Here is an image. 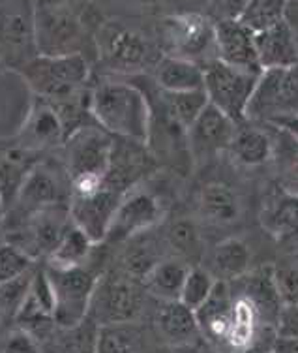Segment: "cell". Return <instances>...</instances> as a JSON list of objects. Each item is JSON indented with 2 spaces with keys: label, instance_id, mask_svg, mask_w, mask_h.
I'll return each instance as SVG.
<instances>
[{
  "label": "cell",
  "instance_id": "6da1fadb",
  "mask_svg": "<svg viewBox=\"0 0 298 353\" xmlns=\"http://www.w3.org/2000/svg\"><path fill=\"white\" fill-rule=\"evenodd\" d=\"M88 111L100 128L111 136L149 147L152 105L136 85L120 79L98 83L90 90Z\"/></svg>",
  "mask_w": 298,
  "mask_h": 353
},
{
  "label": "cell",
  "instance_id": "7a4b0ae2",
  "mask_svg": "<svg viewBox=\"0 0 298 353\" xmlns=\"http://www.w3.org/2000/svg\"><path fill=\"white\" fill-rule=\"evenodd\" d=\"M19 72L38 98L51 105H61L81 96L90 66L83 53L36 54Z\"/></svg>",
  "mask_w": 298,
  "mask_h": 353
},
{
  "label": "cell",
  "instance_id": "3957f363",
  "mask_svg": "<svg viewBox=\"0 0 298 353\" xmlns=\"http://www.w3.org/2000/svg\"><path fill=\"white\" fill-rule=\"evenodd\" d=\"M94 43L100 61L115 74H139L154 68L156 57L152 41L141 30L120 21H107L98 25Z\"/></svg>",
  "mask_w": 298,
  "mask_h": 353
},
{
  "label": "cell",
  "instance_id": "277c9868",
  "mask_svg": "<svg viewBox=\"0 0 298 353\" xmlns=\"http://www.w3.org/2000/svg\"><path fill=\"white\" fill-rule=\"evenodd\" d=\"M298 119V64L263 70L251 96L246 121L266 126Z\"/></svg>",
  "mask_w": 298,
  "mask_h": 353
},
{
  "label": "cell",
  "instance_id": "5b68a950",
  "mask_svg": "<svg viewBox=\"0 0 298 353\" xmlns=\"http://www.w3.org/2000/svg\"><path fill=\"white\" fill-rule=\"evenodd\" d=\"M85 15L87 10L79 8L34 2L32 25L36 54L81 53V46L87 36Z\"/></svg>",
  "mask_w": 298,
  "mask_h": 353
},
{
  "label": "cell",
  "instance_id": "8992f818",
  "mask_svg": "<svg viewBox=\"0 0 298 353\" xmlns=\"http://www.w3.org/2000/svg\"><path fill=\"white\" fill-rule=\"evenodd\" d=\"M147 297L149 293L141 282L123 272H107L96 282L88 316L98 325L139 321L147 308Z\"/></svg>",
  "mask_w": 298,
  "mask_h": 353
},
{
  "label": "cell",
  "instance_id": "52a82bcc",
  "mask_svg": "<svg viewBox=\"0 0 298 353\" xmlns=\"http://www.w3.org/2000/svg\"><path fill=\"white\" fill-rule=\"evenodd\" d=\"M162 41L169 57L197 62L203 68L216 61V25L209 15L182 12L165 17Z\"/></svg>",
  "mask_w": 298,
  "mask_h": 353
},
{
  "label": "cell",
  "instance_id": "ba28073f",
  "mask_svg": "<svg viewBox=\"0 0 298 353\" xmlns=\"http://www.w3.org/2000/svg\"><path fill=\"white\" fill-rule=\"evenodd\" d=\"M43 269L47 272V279L53 288L54 323L61 327L81 323L88 316L92 293L100 276L94 274L92 269H88L87 265L70 269L43 265Z\"/></svg>",
  "mask_w": 298,
  "mask_h": 353
},
{
  "label": "cell",
  "instance_id": "9c48e42d",
  "mask_svg": "<svg viewBox=\"0 0 298 353\" xmlns=\"http://www.w3.org/2000/svg\"><path fill=\"white\" fill-rule=\"evenodd\" d=\"M259 74H250L212 61L204 66V94L209 103L237 124L244 123Z\"/></svg>",
  "mask_w": 298,
  "mask_h": 353
},
{
  "label": "cell",
  "instance_id": "30bf717a",
  "mask_svg": "<svg viewBox=\"0 0 298 353\" xmlns=\"http://www.w3.org/2000/svg\"><path fill=\"white\" fill-rule=\"evenodd\" d=\"M70 196L72 188L66 168L54 163H34L15 194L14 214L17 222H23L36 211L54 205H68Z\"/></svg>",
  "mask_w": 298,
  "mask_h": 353
},
{
  "label": "cell",
  "instance_id": "8fae6325",
  "mask_svg": "<svg viewBox=\"0 0 298 353\" xmlns=\"http://www.w3.org/2000/svg\"><path fill=\"white\" fill-rule=\"evenodd\" d=\"M72 225L68 205H54L41 211L32 212L23 222H19V228L10 231L6 235L8 243L19 246L28 256L34 259L45 256L53 252V248L58 245V241L64 237V233Z\"/></svg>",
  "mask_w": 298,
  "mask_h": 353
},
{
  "label": "cell",
  "instance_id": "7c38bea8",
  "mask_svg": "<svg viewBox=\"0 0 298 353\" xmlns=\"http://www.w3.org/2000/svg\"><path fill=\"white\" fill-rule=\"evenodd\" d=\"M163 205L160 197L152 192L134 186L120 199L113 222L109 225L105 241L126 243L129 239L149 233L154 225L162 222Z\"/></svg>",
  "mask_w": 298,
  "mask_h": 353
},
{
  "label": "cell",
  "instance_id": "4fadbf2b",
  "mask_svg": "<svg viewBox=\"0 0 298 353\" xmlns=\"http://www.w3.org/2000/svg\"><path fill=\"white\" fill-rule=\"evenodd\" d=\"M113 137L103 128L74 130L64 141V168L68 176L81 173H98L107 176L111 154H113Z\"/></svg>",
  "mask_w": 298,
  "mask_h": 353
},
{
  "label": "cell",
  "instance_id": "5bb4252c",
  "mask_svg": "<svg viewBox=\"0 0 298 353\" xmlns=\"http://www.w3.org/2000/svg\"><path fill=\"white\" fill-rule=\"evenodd\" d=\"M235 130L237 123L209 103L186 132L190 158L193 162L203 163L220 152H227Z\"/></svg>",
  "mask_w": 298,
  "mask_h": 353
},
{
  "label": "cell",
  "instance_id": "9a60e30c",
  "mask_svg": "<svg viewBox=\"0 0 298 353\" xmlns=\"http://www.w3.org/2000/svg\"><path fill=\"white\" fill-rule=\"evenodd\" d=\"M123 192L105 184V188L88 197H70V218L74 225L85 231L88 237L100 245L107 237L109 225L113 222L116 207L123 199Z\"/></svg>",
  "mask_w": 298,
  "mask_h": 353
},
{
  "label": "cell",
  "instance_id": "2e32d148",
  "mask_svg": "<svg viewBox=\"0 0 298 353\" xmlns=\"http://www.w3.org/2000/svg\"><path fill=\"white\" fill-rule=\"evenodd\" d=\"M66 137L68 130L64 126L58 111L51 103L38 98V102L28 111L25 123L17 132L15 147L27 152H38L64 145Z\"/></svg>",
  "mask_w": 298,
  "mask_h": 353
},
{
  "label": "cell",
  "instance_id": "e0dca14e",
  "mask_svg": "<svg viewBox=\"0 0 298 353\" xmlns=\"http://www.w3.org/2000/svg\"><path fill=\"white\" fill-rule=\"evenodd\" d=\"M216 25V61L227 66L261 74V64L255 49V32L240 21H220Z\"/></svg>",
  "mask_w": 298,
  "mask_h": 353
},
{
  "label": "cell",
  "instance_id": "ac0fdd59",
  "mask_svg": "<svg viewBox=\"0 0 298 353\" xmlns=\"http://www.w3.org/2000/svg\"><path fill=\"white\" fill-rule=\"evenodd\" d=\"M233 299L235 297H233V290H231L229 282L217 280L211 297L195 310L201 336L217 353L224 352L225 340H227V334H229Z\"/></svg>",
  "mask_w": 298,
  "mask_h": 353
},
{
  "label": "cell",
  "instance_id": "d6986e66",
  "mask_svg": "<svg viewBox=\"0 0 298 353\" xmlns=\"http://www.w3.org/2000/svg\"><path fill=\"white\" fill-rule=\"evenodd\" d=\"M233 292L244 295L257 306L263 319L270 327L276 329L279 310H281V299H279L278 285L274 280V267L264 265L259 269H250L244 276L229 282Z\"/></svg>",
  "mask_w": 298,
  "mask_h": 353
},
{
  "label": "cell",
  "instance_id": "ffe728a7",
  "mask_svg": "<svg viewBox=\"0 0 298 353\" xmlns=\"http://www.w3.org/2000/svg\"><path fill=\"white\" fill-rule=\"evenodd\" d=\"M154 331L163 346H180L203 339L195 312L180 301H158Z\"/></svg>",
  "mask_w": 298,
  "mask_h": 353
},
{
  "label": "cell",
  "instance_id": "44dd1931",
  "mask_svg": "<svg viewBox=\"0 0 298 353\" xmlns=\"http://www.w3.org/2000/svg\"><path fill=\"white\" fill-rule=\"evenodd\" d=\"M261 225L279 243H298V196L276 190L266 197Z\"/></svg>",
  "mask_w": 298,
  "mask_h": 353
},
{
  "label": "cell",
  "instance_id": "7402d4cb",
  "mask_svg": "<svg viewBox=\"0 0 298 353\" xmlns=\"http://www.w3.org/2000/svg\"><path fill=\"white\" fill-rule=\"evenodd\" d=\"M255 49L261 70L287 68L298 64V46L285 21L255 32Z\"/></svg>",
  "mask_w": 298,
  "mask_h": 353
},
{
  "label": "cell",
  "instance_id": "603a6c76",
  "mask_svg": "<svg viewBox=\"0 0 298 353\" xmlns=\"http://www.w3.org/2000/svg\"><path fill=\"white\" fill-rule=\"evenodd\" d=\"M272 128V126H270ZM227 152L235 162L246 168H257L270 162L274 152V132L261 126H251L248 121L237 124Z\"/></svg>",
  "mask_w": 298,
  "mask_h": 353
},
{
  "label": "cell",
  "instance_id": "cb8c5ba5",
  "mask_svg": "<svg viewBox=\"0 0 298 353\" xmlns=\"http://www.w3.org/2000/svg\"><path fill=\"white\" fill-rule=\"evenodd\" d=\"M152 70L154 83L163 92L204 90V68L197 62L163 54Z\"/></svg>",
  "mask_w": 298,
  "mask_h": 353
},
{
  "label": "cell",
  "instance_id": "d4e9b609",
  "mask_svg": "<svg viewBox=\"0 0 298 353\" xmlns=\"http://www.w3.org/2000/svg\"><path fill=\"white\" fill-rule=\"evenodd\" d=\"M199 214L216 228H229L242 218V201L237 192L222 183H211L199 194Z\"/></svg>",
  "mask_w": 298,
  "mask_h": 353
},
{
  "label": "cell",
  "instance_id": "484cf974",
  "mask_svg": "<svg viewBox=\"0 0 298 353\" xmlns=\"http://www.w3.org/2000/svg\"><path fill=\"white\" fill-rule=\"evenodd\" d=\"M100 325L87 316L81 323L54 327L41 339V353H96Z\"/></svg>",
  "mask_w": 298,
  "mask_h": 353
},
{
  "label": "cell",
  "instance_id": "4316f807",
  "mask_svg": "<svg viewBox=\"0 0 298 353\" xmlns=\"http://www.w3.org/2000/svg\"><path fill=\"white\" fill-rule=\"evenodd\" d=\"M191 265L176 256H165L142 280V285L150 297L156 301H178L184 280L190 272Z\"/></svg>",
  "mask_w": 298,
  "mask_h": 353
},
{
  "label": "cell",
  "instance_id": "83f0119b",
  "mask_svg": "<svg viewBox=\"0 0 298 353\" xmlns=\"http://www.w3.org/2000/svg\"><path fill=\"white\" fill-rule=\"evenodd\" d=\"M211 269L216 280L233 282L244 276L251 269V248L250 245L238 237H227L220 241L211 256Z\"/></svg>",
  "mask_w": 298,
  "mask_h": 353
},
{
  "label": "cell",
  "instance_id": "f1b7e54d",
  "mask_svg": "<svg viewBox=\"0 0 298 353\" xmlns=\"http://www.w3.org/2000/svg\"><path fill=\"white\" fill-rule=\"evenodd\" d=\"M274 152L272 160L278 190L298 196V139L287 130L272 126Z\"/></svg>",
  "mask_w": 298,
  "mask_h": 353
},
{
  "label": "cell",
  "instance_id": "f546056e",
  "mask_svg": "<svg viewBox=\"0 0 298 353\" xmlns=\"http://www.w3.org/2000/svg\"><path fill=\"white\" fill-rule=\"evenodd\" d=\"M160 105H162V117L167 121L188 132L193 121L201 115L209 98L204 90H188V92H163L160 90Z\"/></svg>",
  "mask_w": 298,
  "mask_h": 353
},
{
  "label": "cell",
  "instance_id": "4dcf8cb0",
  "mask_svg": "<svg viewBox=\"0 0 298 353\" xmlns=\"http://www.w3.org/2000/svg\"><path fill=\"white\" fill-rule=\"evenodd\" d=\"M147 334L137 321L100 325L96 353H145Z\"/></svg>",
  "mask_w": 298,
  "mask_h": 353
},
{
  "label": "cell",
  "instance_id": "1f68e13d",
  "mask_svg": "<svg viewBox=\"0 0 298 353\" xmlns=\"http://www.w3.org/2000/svg\"><path fill=\"white\" fill-rule=\"evenodd\" d=\"M94 248V241L72 222L68 231L64 233V237L58 241V245L54 246L53 252L45 258V265L58 267V269L81 267V265H87Z\"/></svg>",
  "mask_w": 298,
  "mask_h": 353
},
{
  "label": "cell",
  "instance_id": "d6a6232c",
  "mask_svg": "<svg viewBox=\"0 0 298 353\" xmlns=\"http://www.w3.org/2000/svg\"><path fill=\"white\" fill-rule=\"evenodd\" d=\"M163 258L165 256L160 252V246L154 241L145 239L142 233L126 241V248L120 256V272L142 284V280L154 269V265Z\"/></svg>",
  "mask_w": 298,
  "mask_h": 353
},
{
  "label": "cell",
  "instance_id": "836d02e7",
  "mask_svg": "<svg viewBox=\"0 0 298 353\" xmlns=\"http://www.w3.org/2000/svg\"><path fill=\"white\" fill-rule=\"evenodd\" d=\"M165 245L173 256L184 259L191 265L203 256L204 241L197 222L191 218H176L165 230Z\"/></svg>",
  "mask_w": 298,
  "mask_h": 353
},
{
  "label": "cell",
  "instance_id": "e575fe53",
  "mask_svg": "<svg viewBox=\"0 0 298 353\" xmlns=\"http://www.w3.org/2000/svg\"><path fill=\"white\" fill-rule=\"evenodd\" d=\"M0 46L12 54H25L27 49H34V25L32 12H6L0 17Z\"/></svg>",
  "mask_w": 298,
  "mask_h": 353
},
{
  "label": "cell",
  "instance_id": "d590c367",
  "mask_svg": "<svg viewBox=\"0 0 298 353\" xmlns=\"http://www.w3.org/2000/svg\"><path fill=\"white\" fill-rule=\"evenodd\" d=\"M36 269H38V265L32 267L30 271L23 272L17 279L0 282V318H2V323L4 321H15L21 306L25 305V301L28 297Z\"/></svg>",
  "mask_w": 298,
  "mask_h": 353
},
{
  "label": "cell",
  "instance_id": "8d00e7d4",
  "mask_svg": "<svg viewBox=\"0 0 298 353\" xmlns=\"http://www.w3.org/2000/svg\"><path fill=\"white\" fill-rule=\"evenodd\" d=\"M287 2L289 0H248L238 21L251 32H261L284 21Z\"/></svg>",
  "mask_w": 298,
  "mask_h": 353
},
{
  "label": "cell",
  "instance_id": "74e56055",
  "mask_svg": "<svg viewBox=\"0 0 298 353\" xmlns=\"http://www.w3.org/2000/svg\"><path fill=\"white\" fill-rule=\"evenodd\" d=\"M28 154L30 152L15 147V149L6 150V154L0 158V192H2L4 201L6 197H15L23 179L32 168L27 163Z\"/></svg>",
  "mask_w": 298,
  "mask_h": 353
},
{
  "label": "cell",
  "instance_id": "f35d334b",
  "mask_svg": "<svg viewBox=\"0 0 298 353\" xmlns=\"http://www.w3.org/2000/svg\"><path fill=\"white\" fill-rule=\"evenodd\" d=\"M216 282L217 280L214 279V274L209 269L199 267V265H191L190 272L184 280L182 292H180V299L178 301L195 312L197 308L211 297V293L216 288Z\"/></svg>",
  "mask_w": 298,
  "mask_h": 353
},
{
  "label": "cell",
  "instance_id": "ab89813d",
  "mask_svg": "<svg viewBox=\"0 0 298 353\" xmlns=\"http://www.w3.org/2000/svg\"><path fill=\"white\" fill-rule=\"evenodd\" d=\"M32 267H36V259L28 256L25 250H21L19 246L8 241L0 245V282L17 279Z\"/></svg>",
  "mask_w": 298,
  "mask_h": 353
},
{
  "label": "cell",
  "instance_id": "60d3db41",
  "mask_svg": "<svg viewBox=\"0 0 298 353\" xmlns=\"http://www.w3.org/2000/svg\"><path fill=\"white\" fill-rule=\"evenodd\" d=\"M274 280L281 305H298V259L274 265Z\"/></svg>",
  "mask_w": 298,
  "mask_h": 353
},
{
  "label": "cell",
  "instance_id": "b9f144b4",
  "mask_svg": "<svg viewBox=\"0 0 298 353\" xmlns=\"http://www.w3.org/2000/svg\"><path fill=\"white\" fill-rule=\"evenodd\" d=\"M2 353H41V344L40 340L36 339L34 334L23 329V327H15L12 331H8L4 336Z\"/></svg>",
  "mask_w": 298,
  "mask_h": 353
},
{
  "label": "cell",
  "instance_id": "7bdbcfd3",
  "mask_svg": "<svg viewBox=\"0 0 298 353\" xmlns=\"http://www.w3.org/2000/svg\"><path fill=\"white\" fill-rule=\"evenodd\" d=\"M248 0H204L209 17L214 23L220 21H237L244 12Z\"/></svg>",
  "mask_w": 298,
  "mask_h": 353
},
{
  "label": "cell",
  "instance_id": "ee69618b",
  "mask_svg": "<svg viewBox=\"0 0 298 353\" xmlns=\"http://www.w3.org/2000/svg\"><path fill=\"white\" fill-rule=\"evenodd\" d=\"M276 334L287 339H298V305H284L279 310Z\"/></svg>",
  "mask_w": 298,
  "mask_h": 353
},
{
  "label": "cell",
  "instance_id": "f6af8a7d",
  "mask_svg": "<svg viewBox=\"0 0 298 353\" xmlns=\"http://www.w3.org/2000/svg\"><path fill=\"white\" fill-rule=\"evenodd\" d=\"M160 353H217L211 344H206L203 339L190 342V344H180V346H163Z\"/></svg>",
  "mask_w": 298,
  "mask_h": 353
},
{
  "label": "cell",
  "instance_id": "bcb514c9",
  "mask_svg": "<svg viewBox=\"0 0 298 353\" xmlns=\"http://www.w3.org/2000/svg\"><path fill=\"white\" fill-rule=\"evenodd\" d=\"M284 21L287 23V27L295 36V41L298 46V0H291L287 2V8H285V17Z\"/></svg>",
  "mask_w": 298,
  "mask_h": 353
},
{
  "label": "cell",
  "instance_id": "7dc6e473",
  "mask_svg": "<svg viewBox=\"0 0 298 353\" xmlns=\"http://www.w3.org/2000/svg\"><path fill=\"white\" fill-rule=\"evenodd\" d=\"M126 2L139 12H152V10H162V8L169 6L173 0H126Z\"/></svg>",
  "mask_w": 298,
  "mask_h": 353
},
{
  "label": "cell",
  "instance_id": "c3c4849f",
  "mask_svg": "<svg viewBox=\"0 0 298 353\" xmlns=\"http://www.w3.org/2000/svg\"><path fill=\"white\" fill-rule=\"evenodd\" d=\"M272 350L276 353H298V339H287V336H276Z\"/></svg>",
  "mask_w": 298,
  "mask_h": 353
},
{
  "label": "cell",
  "instance_id": "681fc988",
  "mask_svg": "<svg viewBox=\"0 0 298 353\" xmlns=\"http://www.w3.org/2000/svg\"><path fill=\"white\" fill-rule=\"evenodd\" d=\"M40 4H51V6H68V8H79V10H88L92 4L90 0H36Z\"/></svg>",
  "mask_w": 298,
  "mask_h": 353
},
{
  "label": "cell",
  "instance_id": "f907efd6",
  "mask_svg": "<svg viewBox=\"0 0 298 353\" xmlns=\"http://www.w3.org/2000/svg\"><path fill=\"white\" fill-rule=\"evenodd\" d=\"M279 128L287 130L289 134H292V136L297 137L298 139V119H291V121H285V123L278 124Z\"/></svg>",
  "mask_w": 298,
  "mask_h": 353
},
{
  "label": "cell",
  "instance_id": "816d5d0a",
  "mask_svg": "<svg viewBox=\"0 0 298 353\" xmlns=\"http://www.w3.org/2000/svg\"><path fill=\"white\" fill-rule=\"evenodd\" d=\"M90 2L96 4V6H109V4H113L116 0H90Z\"/></svg>",
  "mask_w": 298,
  "mask_h": 353
},
{
  "label": "cell",
  "instance_id": "f5cc1de1",
  "mask_svg": "<svg viewBox=\"0 0 298 353\" xmlns=\"http://www.w3.org/2000/svg\"><path fill=\"white\" fill-rule=\"evenodd\" d=\"M6 241V233H4V230H2V225H0V245Z\"/></svg>",
  "mask_w": 298,
  "mask_h": 353
},
{
  "label": "cell",
  "instance_id": "db71d44e",
  "mask_svg": "<svg viewBox=\"0 0 298 353\" xmlns=\"http://www.w3.org/2000/svg\"><path fill=\"white\" fill-rule=\"evenodd\" d=\"M2 205H4V197H2V192H0V209H2Z\"/></svg>",
  "mask_w": 298,
  "mask_h": 353
},
{
  "label": "cell",
  "instance_id": "11a10c76",
  "mask_svg": "<svg viewBox=\"0 0 298 353\" xmlns=\"http://www.w3.org/2000/svg\"><path fill=\"white\" fill-rule=\"evenodd\" d=\"M266 353H276V352H274V350H270V352H266Z\"/></svg>",
  "mask_w": 298,
  "mask_h": 353
},
{
  "label": "cell",
  "instance_id": "9f6ffc18",
  "mask_svg": "<svg viewBox=\"0 0 298 353\" xmlns=\"http://www.w3.org/2000/svg\"><path fill=\"white\" fill-rule=\"evenodd\" d=\"M0 325H2V318H0Z\"/></svg>",
  "mask_w": 298,
  "mask_h": 353
},
{
  "label": "cell",
  "instance_id": "6f0895ef",
  "mask_svg": "<svg viewBox=\"0 0 298 353\" xmlns=\"http://www.w3.org/2000/svg\"><path fill=\"white\" fill-rule=\"evenodd\" d=\"M289 2H291V0H289Z\"/></svg>",
  "mask_w": 298,
  "mask_h": 353
},
{
  "label": "cell",
  "instance_id": "680465c9",
  "mask_svg": "<svg viewBox=\"0 0 298 353\" xmlns=\"http://www.w3.org/2000/svg\"><path fill=\"white\" fill-rule=\"evenodd\" d=\"M203 2H204V0H203Z\"/></svg>",
  "mask_w": 298,
  "mask_h": 353
}]
</instances>
